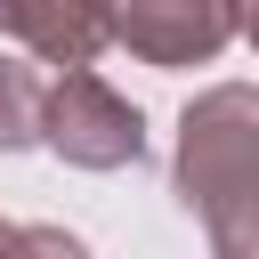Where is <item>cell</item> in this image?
<instances>
[{
  "mask_svg": "<svg viewBox=\"0 0 259 259\" xmlns=\"http://www.w3.org/2000/svg\"><path fill=\"white\" fill-rule=\"evenodd\" d=\"M178 202L210 227L235 235L259 219V89L219 81L186 105L178 121Z\"/></svg>",
  "mask_w": 259,
  "mask_h": 259,
  "instance_id": "obj_1",
  "label": "cell"
},
{
  "mask_svg": "<svg viewBox=\"0 0 259 259\" xmlns=\"http://www.w3.org/2000/svg\"><path fill=\"white\" fill-rule=\"evenodd\" d=\"M40 138H49L73 170H121V162L146 154V121H138V105L113 97L89 65H73V73L49 89V105H40Z\"/></svg>",
  "mask_w": 259,
  "mask_h": 259,
  "instance_id": "obj_2",
  "label": "cell"
},
{
  "mask_svg": "<svg viewBox=\"0 0 259 259\" xmlns=\"http://www.w3.org/2000/svg\"><path fill=\"white\" fill-rule=\"evenodd\" d=\"M113 40L146 65H202L235 40V0H113Z\"/></svg>",
  "mask_w": 259,
  "mask_h": 259,
  "instance_id": "obj_3",
  "label": "cell"
},
{
  "mask_svg": "<svg viewBox=\"0 0 259 259\" xmlns=\"http://www.w3.org/2000/svg\"><path fill=\"white\" fill-rule=\"evenodd\" d=\"M0 32L24 40L40 65H89L113 40V0H0Z\"/></svg>",
  "mask_w": 259,
  "mask_h": 259,
  "instance_id": "obj_4",
  "label": "cell"
},
{
  "mask_svg": "<svg viewBox=\"0 0 259 259\" xmlns=\"http://www.w3.org/2000/svg\"><path fill=\"white\" fill-rule=\"evenodd\" d=\"M40 105H49V81L16 57H0V154H24L40 146Z\"/></svg>",
  "mask_w": 259,
  "mask_h": 259,
  "instance_id": "obj_5",
  "label": "cell"
},
{
  "mask_svg": "<svg viewBox=\"0 0 259 259\" xmlns=\"http://www.w3.org/2000/svg\"><path fill=\"white\" fill-rule=\"evenodd\" d=\"M8 259H89V243L65 227H8Z\"/></svg>",
  "mask_w": 259,
  "mask_h": 259,
  "instance_id": "obj_6",
  "label": "cell"
},
{
  "mask_svg": "<svg viewBox=\"0 0 259 259\" xmlns=\"http://www.w3.org/2000/svg\"><path fill=\"white\" fill-rule=\"evenodd\" d=\"M235 24L251 32V49H259V0H235Z\"/></svg>",
  "mask_w": 259,
  "mask_h": 259,
  "instance_id": "obj_7",
  "label": "cell"
},
{
  "mask_svg": "<svg viewBox=\"0 0 259 259\" xmlns=\"http://www.w3.org/2000/svg\"><path fill=\"white\" fill-rule=\"evenodd\" d=\"M0 259H8V219H0Z\"/></svg>",
  "mask_w": 259,
  "mask_h": 259,
  "instance_id": "obj_8",
  "label": "cell"
},
{
  "mask_svg": "<svg viewBox=\"0 0 259 259\" xmlns=\"http://www.w3.org/2000/svg\"><path fill=\"white\" fill-rule=\"evenodd\" d=\"M243 235H259V219H251V227H243Z\"/></svg>",
  "mask_w": 259,
  "mask_h": 259,
  "instance_id": "obj_9",
  "label": "cell"
}]
</instances>
